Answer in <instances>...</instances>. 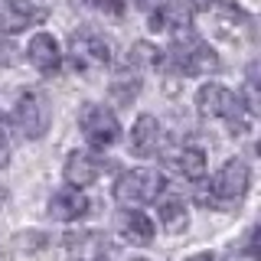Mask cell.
<instances>
[{
  "label": "cell",
  "mask_w": 261,
  "mask_h": 261,
  "mask_svg": "<svg viewBox=\"0 0 261 261\" xmlns=\"http://www.w3.org/2000/svg\"><path fill=\"white\" fill-rule=\"evenodd\" d=\"M163 190V176L150 167H134L127 173L118 176L114 183V199L121 206H144V202H153Z\"/></svg>",
  "instance_id": "3"
},
{
  "label": "cell",
  "mask_w": 261,
  "mask_h": 261,
  "mask_svg": "<svg viewBox=\"0 0 261 261\" xmlns=\"http://www.w3.org/2000/svg\"><path fill=\"white\" fill-rule=\"evenodd\" d=\"M79 127L85 134V141L92 147H111L121 137V124L114 118V111H108L105 105H85L79 111Z\"/></svg>",
  "instance_id": "6"
},
{
  "label": "cell",
  "mask_w": 261,
  "mask_h": 261,
  "mask_svg": "<svg viewBox=\"0 0 261 261\" xmlns=\"http://www.w3.org/2000/svg\"><path fill=\"white\" fill-rule=\"evenodd\" d=\"M228 0H193V7H199V10H212V7H225Z\"/></svg>",
  "instance_id": "22"
},
{
  "label": "cell",
  "mask_w": 261,
  "mask_h": 261,
  "mask_svg": "<svg viewBox=\"0 0 261 261\" xmlns=\"http://www.w3.org/2000/svg\"><path fill=\"white\" fill-rule=\"evenodd\" d=\"M163 144V127L160 121L153 118V114H141V118L134 121V127H130V150L137 153V157H150V153H157Z\"/></svg>",
  "instance_id": "11"
},
{
  "label": "cell",
  "mask_w": 261,
  "mask_h": 261,
  "mask_svg": "<svg viewBox=\"0 0 261 261\" xmlns=\"http://www.w3.org/2000/svg\"><path fill=\"white\" fill-rule=\"evenodd\" d=\"M82 4L95 7V10H101V13H111V16L124 13V0H82Z\"/></svg>",
  "instance_id": "19"
},
{
  "label": "cell",
  "mask_w": 261,
  "mask_h": 261,
  "mask_svg": "<svg viewBox=\"0 0 261 261\" xmlns=\"http://www.w3.org/2000/svg\"><path fill=\"white\" fill-rule=\"evenodd\" d=\"M160 222H163V228H167V232H183L186 228V222H190V219H186V206L179 199H167V202H160Z\"/></svg>",
  "instance_id": "17"
},
{
  "label": "cell",
  "mask_w": 261,
  "mask_h": 261,
  "mask_svg": "<svg viewBox=\"0 0 261 261\" xmlns=\"http://www.w3.org/2000/svg\"><path fill=\"white\" fill-rule=\"evenodd\" d=\"M43 245H46L43 232H23L20 239H16V248L20 251H33V248H43Z\"/></svg>",
  "instance_id": "20"
},
{
  "label": "cell",
  "mask_w": 261,
  "mask_h": 261,
  "mask_svg": "<svg viewBox=\"0 0 261 261\" xmlns=\"http://www.w3.org/2000/svg\"><path fill=\"white\" fill-rule=\"evenodd\" d=\"M170 59H173V65L183 75H212L222 65L219 56L212 53V46L202 43L190 27L173 33V53H170Z\"/></svg>",
  "instance_id": "1"
},
{
  "label": "cell",
  "mask_w": 261,
  "mask_h": 261,
  "mask_svg": "<svg viewBox=\"0 0 261 261\" xmlns=\"http://www.w3.org/2000/svg\"><path fill=\"white\" fill-rule=\"evenodd\" d=\"M127 62L130 65H160L163 62V56H160V49L157 46H150V43H134V49L127 53Z\"/></svg>",
  "instance_id": "18"
},
{
  "label": "cell",
  "mask_w": 261,
  "mask_h": 261,
  "mask_svg": "<svg viewBox=\"0 0 261 261\" xmlns=\"http://www.w3.org/2000/svg\"><path fill=\"white\" fill-rule=\"evenodd\" d=\"M248 183H251L248 163L235 157V160L222 163V170L212 176L209 196H202V202H209V199H212V202H235V199H242V196L248 193Z\"/></svg>",
  "instance_id": "5"
},
{
  "label": "cell",
  "mask_w": 261,
  "mask_h": 261,
  "mask_svg": "<svg viewBox=\"0 0 261 261\" xmlns=\"http://www.w3.org/2000/svg\"><path fill=\"white\" fill-rule=\"evenodd\" d=\"M7 160H10V141H7L4 130H0V167H7Z\"/></svg>",
  "instance_id": "21"
},
{
  "label": "cell",
  "mask_w": 261,
  "mask_h": 261,
  "mask_svg": "<svg viewBox=\"0 0 261 261\" xmlns=\"http://www.w3.org/2000/svg\"><path fill=\"white\" fill-rule=\"evenodd\" d=\"M88 209H92L88 196L82 193V190H75V186H69V190L56 193L53 199H49V216L59 219V222H72V219H82Z\"/></svg>",
  "instance_id": "12"
},
{
  "label": "cell",
  "mask_w": 261,
  "mask_h": 261,
  "mask_svg": "<svg viewBox=\"0 0 261 261\" xmlns=\"http://www.w3.org/2000/svg\"><path fill=\"white\" fill-rule=\"evenodd\" d=\"M43 20L46 10L33 7V0H0V33H20Z\"/></svg>",
  "instance_id": "8"
},
{
  "label": "cell",
  "mask_w": 261,
  "mask_h": 261,
  "mask_svg": "<svg viewBox=\"0 0 261 261\" xmlns=\"http://www.w3.org/2000/svg\"><path fill=\"white\" fill-rule=\"evenodd\" d=\"M190 261H216L212 255H196V258H190Z\"/></svg>",
  "instance_id": "23"
},
{
  "label": "cell",
  "mask_w": 261,
  "mask_h": 261,
  "mask_svg": "<svg viewBox=\"0 0 261 261\" xmlns=\"http://www.w3.org/2000/svg\"><path fill=\"white\" fill-rule=\"evenodd\" d=\"M27 59L36 65L39 72H56L62 62V53H59V43H56L53 33H36L27 46Z\"/></svg>",
  "instance_id": "13"
},
{
  "label": "cell",
  "mask_w": 261,
  "mask_h": 261,
  "mask_svg": "<svg viewBox=\"0 0 261 261\" xmlns=\"http://www.w3.org/2000/svg\"><path fill=\"white\" fill-rule=\"evenodd\" d=\"M137 261H144V258H137Z\"/></svg>",
  "instance_id": "26"
},
{
  "label": "cell",
  "mask_w": 261,
  "mask_h": 261,
  "mask_svg": "<svg viewBox=\"0 0 261 261\" xmlns=\"http://www.w3.org/2000/svg\"><path fill=\"white\" fill-rule=\"evenodd\" d=\"M101 170H105L101 157H95V153H88V150H72L69 157H65V167H62V173H65V183H69V186H75V190H82V186L95 183Z\"/></svg>",
  "instance_id": "10"
},
{
  "label": "cell",
  "mask_w": 261,
  "mask_h": 261,
  "mask_svg": "<svg viewBox=\"0 0 261 261\" xmlns=\"http://www.w3.org/2000/svg\"><path fill=\"white\" fill-rule=\"evenodd\" d=\"M69 62L75 72H101L111 65V43L95 30H79L69 39Z\"/></svg>",
  "instance_id": "2"
},
{
  "label": "cell",
  "mask_w": 261,
  "mask_h": 261,
  "mask_svg": "<svg viewBox=\"0 0 261 261\" xmlns=\"http://www.w3.org/2000/svg\"><path fill=\"white\" fill-rule=\"evenodd\" d=\"M137 4H150V0H137Z\"/></svg>",
  "instance_id": "25"
},
{
  "label": "cell",
  "mask_w": 261,
  "mask_h": 261,
  "mask_svg": "<svg viewBox=\"0 0 261 261\" xmlns=\"http://www.w3.org/2000/svg\"><path fill=\"white\" fill-rule=\"evenodd\" d=\"M65 251L72 255V261H105L114 245L101 232H65Z\"/></svg>",
  "instance_id": "9"
},
{
  "label": "cell",
  "mask_w": 261,
  "mask_h": 261,
  "mask_svg": "<svg viewBox=\"0 0 261 261\" xmlns=\"http://www.w3.org/2000/svg\"><path fill=\"white\" fill-rule=\"evenodd\" d=\"M173 167L176 173H183L186 179H202L206 176V153L199 147H183L173 153Z\"/></svg>",
  "instance_id": "16"
},
{
  "label": "cell",
  "mask_w": 261,
  "mask_h": 261,
  "mask_svg": "<svg viewBox=\"0 0 261 261\" xmlns=\"http://www.w3.org/2000/svg\"><path fill=\"white\" fill-rule=\"evenodd\" d=\"M118 232L124 235V242L141 245V248H147V245L153 242V222L137 209H124L118 216Z\"/></svg>",
  "instance_id": "14"
},
{
  "label": "cell",
  "mask_w": 261,
  "mask_h": 261,
  "mask_svg": "<svg viewBox=\"0 0 261 261\" xmlns=\"http://www.w3.org/2000/svg\"><path fill=\"white\" fill-rule=\"evenodd\" d=\"M13 124L23 137L30 141H39V137L49 130V105L43 101V95L36 92H23L16 98V108H13Z\"/></svg>",
  "instance_id": "7"
},
{
  "label": "cell",
  "mask_w": 261,
  "mask_h": 261,
  "mask_svg": "<svg viewBox=\"0 0 261 261\" xmlns=\"http://www.w3.org/2000/svg\"><path fill=\"white\" fill-rule=\"evenodd\" d=\"M196 111L202 114V118H225V121H239V130H245L248 121L239 118L242 114V95H235L232 88L219 85V82H209V85H202L199 92H196Z\"/></svg>",
  "instance_id": "4"
},
{
  "label": "cell",
  "mask_w": 261,
  "mask_h": 261,
  "mask_svg": "<svg viewBox=\"0 0 261 261\" xmlns=\"http://www.w3.org/2000/svg\"><path fill=\"white\" fill-rule=\"evenodd\" d=\"M4 202H7V190L0 186V209H4Z\"/></svg>",
  "instance_id": "24"
},
{
  "label": "cell",
  "mask_w": 261,
  "mask_h": 261,
  "mask_svg": "<svg viewBox=\"0 0 261 261\" xmlns=\"http://www.w3.org/2000/svg\"><path fill=\"white\" fill-rule=\"evenodd\" d=\"M190 27V13L183 10V4H163L150 13V30L153 33H167V30H186Z\"/></svg>",
  "instance_id": "15"
}]
</instances>
